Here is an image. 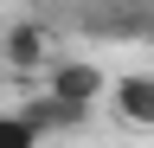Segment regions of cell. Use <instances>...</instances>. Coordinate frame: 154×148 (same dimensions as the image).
<instances>
[{
  "label": "cell",
  "mask_w": 154,
  "mask_h": 148,
  "mask_svg": "<svg viewBox=\"0 0 154 148\" xmlns=\"http://www.w3.org/2000/svg\"><path fill=\"white\" fill-rule=\"evenodd\" d=\"M103 97L116 103V116H122L128 129H154V77L148 71H128V77H109Z\"/></svg>",
  "instance_id": "277c9868"
},
{
  "label": "cell",
  "mask_w": 154,
  "mask_h": 148,
  "mask_svg": "<svg viewBox=\"0 0 154 148\" xmlns=\"http://www.w3.org/2000/svg\"><path fill=\"white\" fill-rule=\"evenodd\" d=\"M19 116H26V129H32L38 142H51V135H64V129H84V122H90V109H84V103L51 97V90H32V97L19 103Z\"/></svg>",
  "instance_id": "3957f363"
},
{
  "label": "cell",
  "mask_w": 154,
  "mask_h": 148,
  "mask_svg": "<svg viewBox=\"0 0 154 148\" xmlns=\"http://www.w3.org/2000/svg\"><path fill=\"white\" fill-rule=\"evenodd\" d=\"M45 90L51 97H64V103H84V109H96V97L109 90V77H103V65H90V58H51L45 71Z\"/></svg>",
  "instance_id": "7a4b0ae2"
},
{
  "label": "cell",
  "mask_w": 154,
  "mask_h": 148,
  "mask_svg": "<svg viewBox=\"0 0 154 148\" xmlns=\"http://www.w3.org/2000/svg\"><path fill=\"white\" fill-rule=\"evenodd\" d=\"M51 58H58V32L45 20H13L7 32H0V65L19 71V77H38Z\"/></svg>",
  "instance_id": "6da1fadb"
},
{
  "label": "cell",
  "mask_w": 154,
  "mask_h": 148,
  "mask_svg": "<svg viewBox=\"0 0 154 148\" xmlns=\"http://www.w3.org/2000/svg\"><path fill=\"white\" fill-rule=\"evenodd\" d=\"M141 39H148V45H154V26H148V32H141Z\"/></svg>",
  "instance_id": "8992f818"
},
{
  "label": "cell",
  "mask_w": 154,
  "mask_h": 148,
  "mask_svg": "<svg viewBox=\"0 0 154 148\" xmlns=\"http://www.w3.org/2000/svg\"><path fill=\"white\" fill-rule=\"evenodd\" d=\"M0 148H45V142L26 129V116H19V109H0Z\"/></svg>",
  "instance_id": "5b68a950"
}]
</instances>
